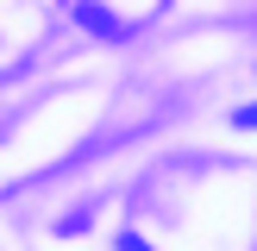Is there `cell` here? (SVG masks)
I'll return each instance as SVG.
<instances>
[{"mask_svg":"<svg viewBox=\"0 0 257 251\" xmlns=\"http://www.w3.org/2000/svg\"><path fill=\"white\" fill-rule=\"evenodd\" d=\"M82 19H88V25H94V32H107V38H113V32H119V19H113V13H100V7H82Z\"/></svg>","mask_w":257,"mask_h":251,"instance_id":"6da1fadb","label":"cell"},{"mask_svg":"<svg viewBox=\"0 0 257 251\" xmlns=\"http://www.w3.org/2000/svg\"><path fill=\"white\" fill-rule=\"evenodd\" d=\"M232 126H245V132H257V107H238V113H232Z\"/></svg>","mask_w":257,"mask_h":251,"instance_id":"7a4b0ae2","label":"cell"},{"mask_svg":"<svg viewBox=\"0 0 257 251\" xmlns=\"http://www.w3.org/2000/svg\"><path fill=\"white\" fill-rule=\"evenodd\" d=\"M119 251H145V238H132V232H125V238H119Z\"/></svg>","mask_w":257,"mask_h":251,"instance_id":"3957f363","label":"cell"}]
</instances>
